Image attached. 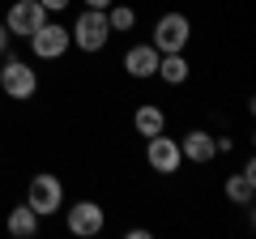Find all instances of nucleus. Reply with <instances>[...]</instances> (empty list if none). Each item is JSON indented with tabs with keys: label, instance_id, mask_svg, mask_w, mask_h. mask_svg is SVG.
<instances>
[{
	"label": "nucleus",
	"instance_id": "obj_7",
	"mask_svg": "<svg viewBox=\"0 0 256 239\" xmlns=\"http://www.w3.org/2000/svg\"><path fill=\"white\" fill-rule=\"evenodd\" d=\"M64 226H68V235H77V239H94V235H102V226H107V210H102L98 201H73L68 210H64Z\"/></svg>",
	"mask_w": 256,
	"mask_h": 239
},
{
	"label": "nucleus",
	"instance_id": "obj_9",
	"mask_svg": "<svg viewBox=\"0 0 256 239\" xmlns=\"http://www.w3.org/2000/svg\"><path fill=\"white\" fill-rule=\"evenodd\" d=\"M180 154H184V162L210 166L214 158H218V141H214L210 128H188V132L180 137Z\"/></svg>",
	"mask_w": 256,
	"mask_h": 239
},
{
	"label": "nucleus",
	"instance_id": "obj_6",
	"mask_svg": "<svg viewBox=\"0 0 256 239\" xmlns=\"http://www.w3.org/2000/svg\"><path fill=\"white\" fill-rule=\"evenodd\" d=\"M150 43L158 47V56H166V52H188V43H192V22L184 18V13H162V18L154 22V38Z\"/></svg>",
	"mask_w": 256,
	"mask_h": 239
},
{
	"label": "nucleus",
	"instance_id": "obj_12",
	"mask_svg": "<svg viewBox=\"0 0 256 239\" xmlns=\"http://www.w3.org/2000/svg\"><path fill=\"white\" fill-rule=\"evenodd\" d=\"M162 128H166V111L158 107V102H141V107L132 111V132H137L141 141L154 137V132H162Z\"/></svg>",
	"mask_w": 256,
	"mask_h": 239
},
{
	"label": "nucleus",
	"instance_id": "obj_11",
	"mask_svg": "<svg viewBox=\"0 0 256 239\" xmlns=\"http://www.w3.org/2000/svg\"><path fill=\"white\" fill-rule=\"evenodd\" d=\"M222 192H226L230 205H252L256 201V162H252V158L244 162V171H239V175H226Z\"/></svg>",
	"mask_w": 256,
	"mask_h": 239
},
{
	"label": "nucleus",
	"instance_id": "obj_10",
	"mask_svg": "<svg viewBox=\"0 0 256 239\" xmlns=\"http://www.w3.org/2000/svg\"><path fill=\"white\" fill-rule=\"evenodd\" d=\"M120 64H124L128 77L150 82V77L158 73V47H154V43H132V47L124 52V60H120Z\"/></svg>",
	"mask_w": 256,
	"mask_h": 239
},
{
	"label": "nucleus",
	"instance_id": "obj_18",
	"mask_svg": "<svg viewBox=\"0 0 256 239\" xmlns=\"http://www.w3.org/2000/svg\"><path fill=\"white\" fill-rule=\"evenodd\" d=\"M124 239H150V226H132V230H124Z\"/></svg>",
	"mask_w": 256,
	"mask_h": 239
},
{
	"label": "nucleus",
	"instance_id": "obj_17",
	"mask_svg": "<svg viewBox=\"0 0 256 239\" xmlns=\"http://www.w3.org/2000/svg\"><path fill=\"white\" fill-rule=\"evenodd\" d=\"M9 47H13V34H9V26L0 22V56H9Z\"/></svg>",
	"mask_w": 256,
	"mask_h": 239
},
{
	"label": "nucleus",
	"instance_id": "obj_5",
	"mask_svg": "<svg viewBox=\"0 0 256 239\" xmlns=\"http://www.w3.org/2000/svg\"><path fill=\"white\" fill-rule=\"evenodd\" d=\"M146 166L154 175H175L184 166V154H180V137H171V132H154V137H146Z\"/></svg>",
	"mask_w": 256,
	"mask_h": 239
},
{
	"label": "nucleus",
	"instance_id": "obj_3",
	"mask_svg": "<svg viewBox=\"0 0 256 239\" xmlns=\"http://www.w3.org/2000/svg\"><path fill=\"white\" fill-rule=\"evenodd\" d=\"M26 205L38 214V218H52V214L64 210V180L52 171H38L30 175V184H26Z\"/></svg>",
	"mask_w": 256,
	"mask_h": 239
},
{
	"label": "nucleus",
	"instance_id": "obj_8",
	"mask_svg": "<svg viewBox=\"0 0 256 239\" xmlns=\"http://www.w3.org/2000/svg\"><path fill=\"white\" fill-rule=\"evenodd\" d=\"M47 18H52V13H47L38 0H13L9 9H4V18H0V22L9 26V34H13V38H30Z\"/></svg>",
	"mask_w": 256,
	"mask_h": 239
},
{
	"label": "nucleus",
	"instance_id": "obj_14",
	"mask_svg": "<svg viewBox=\"0 0 256 239\" xmlns=\"http://www.w3.org/2000/svg\"><path fill=\"white\" fill-rule=\"evenodd\" d=\"M38 222H43V218L22 201V205H13V210H9V222H4V226H9L13 239H34L38 235Z\"/></svg>",
	"mask_w": 256,
	"mask_h": 239
},
{
	"label": "nucleus",
	"instance_id": "obj_2",
	"mask_svg": "<svg viewBox=\"0 0 256 239\" xmlns=\"http://www.w3.org/2000/svg\"><path fill=\"white\" fill-rule=\"evenodd\" d=\"M68 34H73V47H77V52H86V56L107 52V43H111L107 13H102V9H82V13H77V22L68 26Z\"/></svg>",
	"mask_w": 256,
	"mask_h": 239
},
{
	"label": "nucleus",
	"instance_id": "obj_4",
	"mask_svg": "<svg viewBox=\"0 0 256 239\" xmlns=\"http://www.w3.org/2000/svg\"><path fill=\"white\" fill-rule=\"evenodd\" d=\"M26 43H30V56H34V60H64V56L73 52V34H68V26H64V22H52V18H47Z\"/></svg>",
	"mask_w": 256,
	"mask_h": 239
},
{
	"label": "nucleus",
	"instance_id": "obj_16",
	"mask_svg": "<svg viewBox=\"0 0 256 239\" xmlns=\"http://www.w3.org/2000/svg\"><path fill=\"white\" fill-rule=\"evenodd\" d=\"M38 4H43L47 13H64V9H68V4H73V0H38Z\"/></svg>",
	"mask_w": 256,
	"mask_h": 239
},
{
	"label": "nucleus",
	"instance_id": "obj_15",
	"mask_svg": "<svg viewBox=\"0 0 256 239\" xmlns=\"http://www.w3.org/2000/svg\"><path fill=\"white\" fill-rule=\"evenodd\" d=\"M107 26H111V34H132L137 9L132 4H107Z\"/></svg>",
	"mask_w": 256,
	"mask_h": 239
},
{
	"label": "nucleus",
	"instance_id": "obj_1",
	"mask_svg": "<svg viewBox=\"0 0 256 239\" xmlns=\"http://www.w3.org/2000/svg\"><path fill=\"white\" fill-rule=\"evenodd\" d=\"M0 90L9 94L13 102H30L38 94V68L22 56H0Z\"/></svg>",
	"mask_w": 256,
	"mask_h": 239
},
{
	"label": "nucleus",
	"instance_id": "obj_19",
	"mask_svg": "<svg viewBox=\"0 0 256 239\" xmlns=\"http://www.w3.org/2000/svg\"><path fill=\"white\" fill-rule=\"evenodd\" d=\"M82 4H86V9H102V13H107V4H116V0H82Z\"/></svg>",
	"mask_w": 256,
	"mask_h": 239
},
{
	"label": "nucleus",
	"instance_id": "obj_13",
	"mask_svg": "<svg viewBox=\"0 0 256 239\" xmlns=\"http://www.w3.org/2000/svg\"><path fill=\"white\" fill-rule=\"evenodd\" d=\"M154 77H162L166 86H184L192 77V64H188V56L184 52H166V56H158V73Z\"/></svg>",
	"mask_w": 256,
	"mask_h": 239
}]
</instances>
